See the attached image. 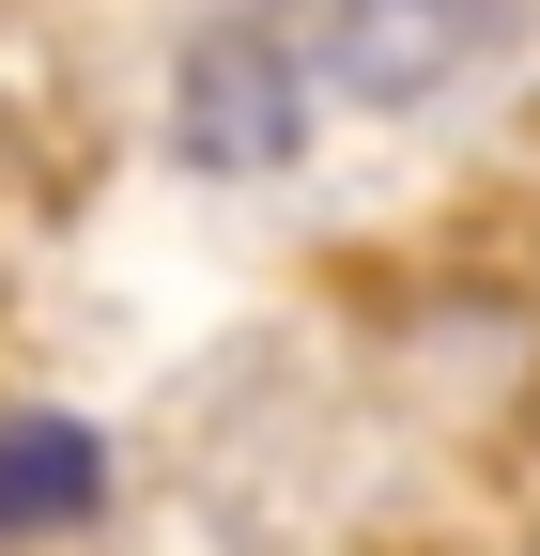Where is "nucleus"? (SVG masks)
Listing matches in <instances>:
<instances>
[{
  "label": "nucleus",
  "instance_id": "obj_1",
  "mask_svg": "<svg viewBox=\"0 0 540 556\" xmlns=\"http://www.w3.org/2000/svg\"><path fill=\"white\" fill-rule=\"evenodd\" d=\"M309 47H324V78L356 109H417V93H448L494 47V0H324Z\"/></svg>",
  "mask_w": 540,
  "mask_h": 556
},
{
  "label": "nucleus",
  "instance_id": "obj_2",
  "mask_svg": "<svg viewBox=\"0 0 540 556\" xmlns=\"http://www.w3.org/2000/svg\"><path fill=\"white\" fill-rule=\"evenodd\" d=\"M294 47L262 31V16H232V31H201L185 47V155L201 170H279L294 155Z\"/></svg>",
  "mask_w": 540,
  "mask_h": 556
},
{
  "label": "nucleus",
  "instance_id": "obj_3",
  "mask_svg": "<svg viewBox=\"0 0 540 556\" xmlns=\"http://www.w3.org/2000/svg\"><path fill=\"white\" fill-rule=\"evenodd\" d=\"M93 495H108V448L78 433V417H16V433H0V541L78 526Z\"/></svg>",
  "mask_w": 540,
  "mask_h": 556
}]
</instances>
